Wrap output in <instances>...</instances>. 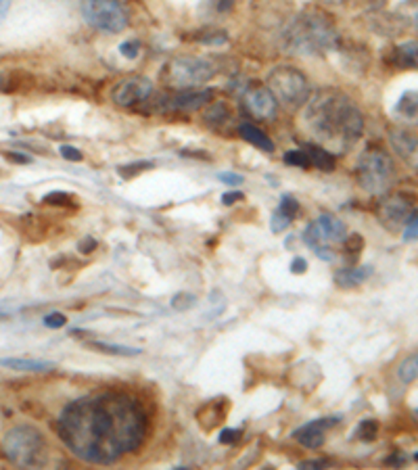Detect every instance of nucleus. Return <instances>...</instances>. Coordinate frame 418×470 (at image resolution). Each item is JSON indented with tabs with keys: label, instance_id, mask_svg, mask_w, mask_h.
Returning <instances> with one entry per match:
<instances>
[{
	"label": "nucleus",
	"instance_id": "obj_1",
	"mask_svg": "<svg viewBox=\"0 0 418 470\" xmlns=\"http://www.w3.org/2000/svg\"><path fill=\"white\" fill-rule=\"evenodd\" d=\"M57 429L65 445L92 464H114L141 447L147 420L143 408L128 395L103 393L72 401L59 416Z\"/></svg>",
	"mask_w": 418,
	"mask_h": 470
},
{
	"label": "nucleus",
	"instance_id": "obj_2",
	"mask_svg": "<svg viewBox=\"0 0 418 470\" xmlns=\"http://www.w3.org/2000/svg\"><path fill=\"white\" fill-rule=\"evenodd\" d=\"M305 128L314 141L326 151L345 153L362 136L364 115L349 97L337 90H318L307 99Z\"/></svg>",
	"mask_w": 418,
	"mask_h": 470
},
{
	"label": "nucleus",
	"instance_id": "obj_3",
	"mask_svg": "<svg viewBox=\"0 0 418 470\" xmlns=\"http://www.w3.org/2000/svg\"><path fill=\"white\" fill-rule=\"evenodd\" d=\"M285 40L291 53L309 57V55H324L333 50L339 42V36H337L335 23L329 19L326 13L318 9H307L291 21Z\"/></svg>",
	"mask_w": 418,
	"mask_h": 470
},
{
	"label": "nucleus",
	"instance_id": "obj_4",
	"mask_svg": "<svg viewBox=\"0 0 418 470\" xmlns=\"http://www.w3.org/2000/svg\"><path fill=\"white\" fill-rule=\"evenodd\" d=\"M347 239V228L339 217L324 214L318 216L314 222L307 224L304 232L305 245L316 253V257L324 261H335L337 259V249L343 247Z\"/></svg>",
	"mask_w": 418,
	"mask_h": 470
},
{
	"label": "nucleus",
	"instance_id": "obj_5",
	"mask_svg": "<svg viewBox=\"0 0 418 470\" xmlns=\"http://www.w3.org/2000/svg\"><path fill=\"white\" fill-rule=\"evenodd\" d=\"M395 180L393 159L383 148H368L358 161V182L368 195H383Z\"/></svg>",
	"mask_w": 418,
	"mask_h": 470
},
{
	"label": "nucleus",
	"instance_id": "obj_6",
	"mask_svg": "<svg viewBox=\"0 0 418 470\" xmlns=\"http://www.w3.org/2000/svg\"><path fill=\"white\" fill-rule=\"evenodd\" d=\"M4 454L11 462H15L17 466H38L44 460V439L34 427H15L9 433L4 435L2 441Z\"/></svg>",
	"mask_w": 418,
	"mask_h": 470
},
{
	"label": "nucleus",
	"instance_id": "obj_7",
	"mask_svg": "<svg viewBox=\"0 0 418 470\" xmlns=\"http://www.w3.org/2000/svg\"><path fill=\"white\" fill-rule=\"evenodd\" d=\"M268 88L274 94L276 101H280L285 107L299 109L304 107L309 99V82L304 73L289 65H280L272 70L268 75Z\"/></svg>",
	"mask_w": 418,
	"mask_h": 470
},
{
	"label": "nucleus",
	"instance_id": "obj_8",
	"mask_svg": "<svg viewBox=\"0 0 418 470\" xmlns=\"http://www.w3.org/2000/svg\"><path fill=\"white\" fill-rule=\"evenodd\" d=\"M218 73V67L209 61V59H201V57H178L174 61H170L165 65L163 80L174 86V88H182L189 90L199 84H205L209 80H214Z\"/></svg>",
	"mask_w": 418,
	"mask_h": 470
},
{
	"label": "nucleus",
	"instance_id": "obj_9",
	"mask_svg": "<svg viewBox=\"0 0 418 470\" xmlns=\"http://www.w3.org/2000/svg\"><path fill=\"white\" fill-rule=\"evenodd\" d=\"M82 15L88 26L105 34H117L128 26V15L119 0H82Z\"/></svg>",
	"mask_w": 418,
	"mask_h": 470
},
{
	"label": "nucleus",
	"instance_id": "obj_10",
	"mask_svg": "<svg viewBox=\"0 0 418 470\" xmlns=\"http://www.w3.org/2000/svg\"><path fill=\"white\" fill-rule=\"evenodd\" d=\"M412 201L406 195H393L389 199H383L379 205V222L389 232H400L404 230L408 217L412 216Z\"/></svg>",
	"mask_w": 418,
	"mask_h": 470
},
{
	"label": "nucleus",
	"instance_id": "obj_11",
	"mask_svg": "<svg viewBox=\"0 0 418 470\" xmlns=\"http://www.w3.org/2000/svg\"><path fill=\"white\" fill-rule=\"evenodd\" d=\"M153 92V82L143 75H132L121 80L114 88V103L119 107H136L145 103Z\"/></svg>",
	"mask_w": 418,
	"mask_h": 470
},
{
	"label": "nucleus",
	"instance_id": "obj_12",
	"mask_svg": "<svg viewBox=\"0 0 418 470\" xmlns=\"http://www.w3.org/2000/svg\"><path fill=\"white\" fill-rule=\"evenodd\" d=\"M341 418L339 416H322V418H316L312 422H307L304 427H299L295 433H293V439L297 443H302L307 449H318L322 447L324 439H326V433L339 422Z\"/></svg>",
	"mask_w": 418,
	"mask_h": 470
},
{
	"label": "nucleus",
	"instance_id": "obj_13",
	"mask_svg": "<svg viewBox=\"0 0 418 470\" xmlns=\"http://www.w3.org/2000/svg\"><path fill=\"white\" fill-rule=\"evenodd\" d=\"M245 107L249 109L255 117L272 119L276 113V99L268 86H253L245 92Z\"/></svg>",
	"mask_w": 418,
	"mask_h": 470
},
{
	"label": "nucleus",
	"instance_id": "obj_14",
	"mask_svg": "<svg viewBox=\"0 0 418 470\" xmlns=\"http://www.w3.org/2000/svg\"><path fill=\"white\" fill-rule=\"evenodd\" d=\"M211 90H182L167 99L165 107L170 111H197L211 101Z\"/></svg>",
	"mask_w": 418,
	"mask_h": 470
},
{
	"label": "nucleus",
	"instance_id": "obj_15",
	"mask_svg": "<svg viewBox=\"0 0 418 470\" xmlns=\"http://www.w3.org/2000/svg\"><path fill=\"white\" fill-rule=\"evenodd\" d=\"M297 212H299V203H297V199L291 197V195H282V199H280L276 212L272 214V222H270L272 232H282V230H287V228L293 224V219L297 216Z\"/></svg>",
	"mask_w": 418,
	"mask_h": 470
},
{
	"label": "nucleus",
	"instance_id": "obj_16",
	"mask_svg": "<svg viewBox=\"0 0 418 470\" xmlns=\"http://www.w3.org/2000/svg\"><path fill=\"white\" fill-rule=\"evenodd\" d=\"M391 145L400 157H404L408 163L418 165V141L412 134L395 130V132H391Z\"/></svg>",
	"mask_w": 418,
	"mask_h": 470
},
{
	"label": "nucleus",
	"instance_id": "obj_17",
	"mask_svg": "<svg viewBox=\"0 0 418 470\" xmlns=\"http://www.w3.org/2000/svg\"><path fill=\"white\" fill-rule=\"evenodd\" d=\"M0 366L9 368V370H19V372H48V370L57 368L55 362L34 360V358H2Z\"/></svg>",
	"mask_w": 418,
	"mask_h": 470
},
{
	"label": "nucleus",
	"instance_id": "obj_18",
	"mask_svg": "<svg viewBox=\"0 0 418 470\" xmlns=\"http://www.w3.org/2000/svg\"><path fill=\"white\" fill-rule=\"evenodd\" d=\"M226 412H229V399H214L197 412V414H207V420H201L199 425L205 431H211L226 418Z\"/></svg>",
	"mask_w": 418,
	"mask_h": 470
},
{
	"label": "nucleus",
	"instance_id": "obj_19",
	"mask_svg": "<svg viewBox=\"0 0 418 470\" xmlns=\"http://www.w3.org/2000/svg\"><path fill=\"white\" fill-rule=\"evenodd\" d=\"M391 63L395 67H418V42H404L395 48H391Z\"/></svg>",
	"mask_w": 418,
	"mask_h": 470
},
{
	"label": "nucleus",
	"instance_id": "obj_20",
	"mask_svg": "<svg viewBox=\"0 0 418 470\" xmlns=\"http://www.w3.org/2000/svg\"><path fill=\"white\" fill-rule=\"evenodd\" d=\"M393 111H395V115H397L402 121L418 126V90L404 92Z\"/></svg>",
	"mask_w": 418,
	"mask_h": 470
},
{
	"label": "nucleus",
	"instance_id": "obj_21",
	"mask_svg": "<svg viewBox=\"0 0 418 470\" xmlns=\"http://www.w3.org/2000/svg\"><path fill=\"white\" fill-rule=\"evenodd\" d=\"M373 276V266H358V268H345L335 274V285L339 287H356L362 285L364 280H368Z\"/></svg>",
	"mask_w": 418,
	"mask_h": 470
},
{
	"label": "nucleus",
	"instance_id": "obj_22",
	"mask_svg": "<svg viewBox=\"0 0 418 470\" xmlns=\"http://www.w3.org/2000/svg\"><path fill=\"white\" fill-rule=\"evenodd\" d=\"M238 134H241L247 143L258 146V148L264 151V153H272V151H274V143L268 138L266 134H264L258 126H253V124H241V126H238Z\"/></svg>",
	"mask_w": 418,
	"mask_h": 470
},
{
	"label": "nucleus",
	"instance_id": "obj_23",
	"mask_svg": "<svg viewBox=\"0 0 418 470\" xmlns=\"http://www.w3.org/2000/svg\"><path fill=\"white\" fill-rule=\"evenodd\" d=\"M305 153L309 157V163L322 172H333L335 170V155L326 151L324 146H305Z\"/></svg>",
	"mask_w": 418,
	"mask_h": 470
},
{
	"label": "nucleus",
	"instance_id": "obj_24",
	"mask_svg": "<svg viewBox=\"0 0 418 470\" xmlns=\"http://www.w3.org/2000/svg\"><path fill=\"white\" fill-rule=\"evenodd\" d=\"M94 349H101L103 354H114V356H141L143 349L138 347H128V345H117V343H105V341H94L90 343Z\"/></svg>",
	"mask_w": 418,
	"mask_h": 470
},
{
	"label": "nucleus",
	"instance_id": "obj_25",
	"mask_svg": "<svg viewBox=\"0 0 418 470\" xmlns=\"http://www.w3.org/2000/svg\"><path fill=\"white\" fill-rule=\"evenodd\" d=\"M397 376H400V381L402 383H414L418 378V351L417 354H412V356H408L404 362L400 364V368H397Z\"/></svg>",
	"mask_w": 418,
	"mask_h": 470
},
{
	"label": "nucleus",
	"instance_id": "obj_26",
	"mask_svg": "<svg viewBox=\"0 0 418 470\" xmlns=\"http://www.w3.org/2000/svg\"><path fill=\"white\" fill-rule=\"evenodd\" d=\"M356 435L362 439V441H375L377 435H379V422L375 418H366L358 425L356 429Z\"/></svg>",
	"mask_w": 418,
	"mask_h": 470
},
{
	"label": "nucleus",
	"instance_id": "obj_27",
	"mask_svg": "<svg viewBox=\"0 0 418 470\" xmlns=\"http://www.w3.org/2000/svg\"><path fill=\"white\" fill-rule=\"evenodd\" d=\"M285 163L293 165V168H304L307 170L312 163H309V157L305 153V148H295V151H287L285 153Z\"/></svg>",
	"mask_w": 418,
	"mask_h": 470
},
{
	"label": "nucleus",
	"instance_id": "obj_28",
	"mask_svg": "<svg viewBox=\"0 0 418 470\" xmlns=\"http://www.w3.org/2000/svg\"><path fill=\"white\" fill-rule=\"evenodd\" d=\"M149 168H153V163L138 161V163H132V165H121L117 172H119L121 178H132V176H136V174H141V172H145V170H149Z\"/></svg>",
	"mask_w": 418,
	"mask_h": 470
},
{
	"label": "nucleus",
	"instance_id": "obj_29",
	"mask_svg": "<svg viewBox=\"0 0 418 470\" xmlns=\"http://www.w3.org/2000/svg\"><path fill=\"white\" fill-rule=\"evenodd\" d=\"M418 239V209L412 212V216L408 217L406 226H404V241L410 243V241H417Z\"/></svg>",
	"mask_w": 418,
	"mask_h": 470
},
{
	"label": "nucleus",
	"instance_id": "obj_30",
	"mask_svg": "<svg viewBox=\"0 0 418 470\" xmlns=\"http://www.w3.org/2000/svg\"><path fill=\"white\" fill-rule=\"evenodd\" d=\"M362 247H364V239L360 234H351L343 243V249L349 251V253H358V251H362Z\"/></svg>",
	"mask_w": 418,
	"mask_h": 470
},
{
	"label": "nucleus",
	"instance_id": "obj_31",
	"mask_svg": "<svg viewBox=\"0 0 418 470\" xmlns=\"http://www.w3.org/2000/svg\"><path fill=\"white\" fill-rule=\"evenodd\" d=\"M192 303H194V297L189 293H180L172 299V307H176V310H189Z\"/></svg>",
	"mask_w": 418,
	"mask_h": 470
},
{
	"label": "nucleus",
	"instance_id": "obj_32",
	"mask_svg": "<svg viewBox=\"0 0 418 470\" xmlns=\"http://www.w3.org/2000/svg\"><path fill=\"white\" fill-rule=\"evenodd\" d=\"M67 201H74V197L67 192H50L44 197V203H50V205H65Z\"/></svg>",
	"mask_w": 418,
	"mask_h": 470
},
{
	"label": "nucleus",
	"instance_id": "obj_33",
	"mask_svg": "<svg viewBox=\"0 0 418 470\" xmlns=\"http://www.w3.org/2000/svg\"><path fill=\"white\" fill-rule=\"evenodd\" d=\"M65 322H67V318L63 314H59V312H53V314H48L44 318V326L46 328H61V326H65Z\"/></svg>",
	"mask_w": 418,
	"mask_h": 470
},
{
	"label": "nucleus",
	"instance_id": "obj_34",
	"mask_svg": "<svg viewBox=\"0 0 418 470\" xmlns=\"http://www.w3.org/2000/svg\"><path fill=\"white\" fill-rule=\"evenodd\" d=\"M138 50H141V44L136 40H130V42H123L121 44V55L128 57V59H136L138 57Z\"/></svg>",
	"mask_w": 418,
	"mask_h": 470
},
{
	"label": "nucleus",
	"instance_id": "obj_35",
	"mask_svg": "<svg viewBox=\"0 0 418 470\" xmlns=\"http://www.w3.org/2000/svg\"><path fill=\"white\" fill-rule=\"evenodd\" d=\"M59 151H61V155H63V157H65L67 161H82V153L77 151L76 146L65 145V146H61Z\"/></svg>",
	"mask_w": 418,
	"mask_h": 470
},
{
	"label": "nucleus",
	"instance_id": "obj_36",
	"mask_svg": "<svg viewBox=\"0 0 418 470\" xmlns=\"http://www.w3.org/2000/svg\"><path fill=\"white\" fill-rule=\"evenodd\" d=\"M238 437H241V431L238 429H224L222 433H220V443H234V441H238Z\"/></svg>",
	"mask_w": 418,
	"mask_h": 470
},
{
	"label": "nucleus",
	"instance_id": "obj_37",
	"mask_svg": "<svg viewBox=\"0 0 418 470\" xmlns=\"http://www.w3.org/2000/svg\"><path fill=\"white\" fill-rule=\"evenodd\" d=\"M218 178L222 182H226L230 186H236V184H243V176H238V174H232V172H222V174H218Z\"/></svg>",
	"mask_w": 418,
	"mask_h": 470
},
{
	"label": "nucleus",
	"instance_id": "obj_38",
	"mask_svg": "<svg viewBox=\"0 0 418 470\" xmlns=\"http://www.w3.org/2000/svg\"><path fill=\"white\" fill-rule=\"evenodd\" d=\"M326 466H329L326 460H304V462H299L297 469H326Z\"/></svg>",
	"mask_w": 418,
	"mask_h": 470
},
{
	"label": "nucleus",
	"instance_id": "obj_39",
	"mask_svg": "<svg viewBox=\"0 0 418 470\" xmlns=\"http://www.w3.org/2000/svg\"><path fill=\"white\" fill-rule=\"evenodd\" d=\"M241 199H243V192H238V190H232V192H224L222 195V203L224 205H232V203H236Z\"/></svg>",
	"mask_w": 418,
	"mask_h": 470
},
{
	"label": "nucleus",
	"instance_id": "obj_40",
	"mask_svg": "<svg viewBox=\"0 0 418 470\" xmlns=\"http://www.w3.org/2000/svg\"><path fill=\"white\" fill-rule=\"evenodd\" d=\"M305 268H307V263H305L304 257H295V259L291 261V272H293V274H304Z\"/></svg>",
	"mask_w": 418,
	"mask_h": 470
},
{
	"label": "nucleus",
	"instance_id": "obj_41",
	"mask_svg": "<svg viewBox=\"0 0 418 470\" xmlns=\"http://www.w3.org/2000/svg\"><path fill=\"white\" fill-rule=\"evenodd\" d=\"M94 247H97V243H94L92 236H88V239H84V241L79 243V251H82V253H90Z\"/></svg>",
	"mask_w": 418,
	"mask_h": 470
},
{
	"label": "nucleus",
	"instance_id": "obj_42",
	"mask_svg": "<svg viewBox=\"0 0 418 470\" xmlns=\"http://www.w3.org/2000/svg\"><path fill=\"white\" fill-rule=\"evenodd\" d=\"M6 159L19 161V163H30V161H32L30 157H26V155H17V153H6Z\"/></svg>",
	"mask_w": 418,
	"mask_h": 470
},
{
	"label": "nucleus",
	"instance_id": "obj_43",
	"mask_svg": "<svg viewBox=\"0 0 418 470\" xmlns=\"http://www.w3.org/2000/svg\"><path fill=\"white\" fill-rule=\"evenodd\" d=\"M404 456H391V458H387V464H393V466H402L404 464Z\"/></svg>",
	"mask_w": 418,
	"mask_h": 470
},
{
	"label": "nucleus",
	"instance_id": "obj_44",
	"mask_svg": "<svg viewBox=\"0 0 418 470\" xmlns=\"http://www.w3.org/2000/svg\"><path fill=\"white\" fill-rule=\"evenodd\" d=\"M9 6H11V0H0V21H2L4 15L9 13Z\"/></svg>",
	"mask_w": 418,
	"mask_h": 470
},
{
	"label": "nucleus",
	"instance_id": "obj_45",
	"mask_svg": "<svg viewBox=\"0 0 418 470\" xmlns=\"http://www.w3.org/2000/svg\"><path fill=\"white\" fill-rule=\"evenodd\" d=\"M412 23H414V28L418 30V9H417V13H414V17H412Z\"/></svg>",
	"mask_w": 418,
	"mask_h": 470
},
{
	"label": "nucleus",
	"instance_id": "obj_46",
	"mask_svg": "<svg viewBox=\"0 0 418 470\" xmlns=\"http://www.w3.org/2000/svg\"><path fill=\"white\" fill-rule=\"evenodd\" d=\"M326 2H335V4H339V2H345V0H326Z\"/></svg>",
	"mask_w": 418,
	"mask_h": 470
},
{
	"label": "nucleus",
	"instance_id": "obj_47",
	"mask_svg": "<svg viewBox=\"0 0 418 470\" xmlns=\"http://www.w3.org/2000/svg\"><path fill=\"white\" fill-rule=\"evenodd\" d=\"M414 418H417V420H418V410H414Z\"/></svg>",
	"mask_w": 418,
	"mask_h": 470
},
{
	"label": "nucleus",
	"instance_id": "obj_48",
	"mask_svg": "<svg viewBox=\"0 0 418 470\" xmlns=\"http://www.w3.org/2000/svg\"><path fill=\"white\" fill-rule=\"evenodd\" d=\"M414 460H417V462H418V452H417V454H414Z\"/></svg>",
	"mask_w": 418,
	"mask_h": 470
},
{
	"label": "nucleus",
	"instance_id": "obj_49",
	"mask_svg": "<svg viewBox=\"0 0 418 470\" xmlns=\"http://www.w3.org/2000/svg\"><path fill=\"white\" fill-rule=\"evenodd\" d=\"M0 318H4V314H0Z\"/></svg>",
	"mask_w": 418,
	"mask_h": 470
}]
</instances>
